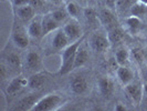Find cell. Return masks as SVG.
I'll return each mask as SVG.
<instances>
[{
  "mask_svg": "<svg viewBox=\"0 0 147 111\" xmlns=\"http://www.w3.org/2000/svg\"><path fill=\"white\" fill-rule=\"evenodd\" d=\"M137 0H117L115 9L121 14H126L131 11V8Z\"/></svg>",
  "mask_w": 147,
  "mask_h": 111,
  "instance_id": "27",
  "label": "cell"
},
{
  "mask_svg": "<svg viewBox=\"0 0 147 111\" xmlns=\"http://www.w3.org/2000/svg\"><path fill=\"white\" fill-rule=\"evenodd\" d=\"M71 44L69 38L66 36L63 29H58L54 31V35L51 39V47L55 51H60L66 48L69 44Z\"/></svg>",
  "mask_w": 147,
  "mask_h": 111,
  "instance_id": "10",
  "label": "cell"
},
{
  "mask_svg": "<svg viewBox=\"0 0 147 111\" xmlns=\"http://www.w3.org/2000/svg\"><path fill=\"white\" fill-rule=\"evenodd\" d=\"M31 0H13L12 1V5L15 8L22 7V6H26V5H30Z\"/></svg>",
  "mask_w": 147,
  "mask_h": 111,
  "instance_id": "30",
  "label": "cell"
},
{
  "mask_svg": "<svg viewBox=\"0 0 147 111\" xmlns=\"http://www.w3.org/2000/svg\"><path fill=\"white\" fill-rule=\"evenodd\" d=\"M50 14L59 23H62V22L65 21L67 16H69V14L66 12V10H62V9H55V10L51 11Z\"/></svg>",
  "mask_w": 147,
  "mask_h": 111,
  "instance_id": "28",
  "label": "cell"
},
{
  "mask_svg": "<svg viewBox=\"0 0 147 111\" xmlns=\"http://www.w3.org/2000/svg\"><path fill=\"white\" fill-rule=\"evenodd\" d=\"M63 30L66 33L70 42H74V41L81 39L82 37H84L83 32H82L81 25L75 18H71L69 21H66L65 25L63 26Z\"/></svg>",
  "mask_w": 147,
  "mask_h": 111,
  "instance_id": "6",
  "label": "cell"
},
{
  "mask_svg": "<svg viewBox=\"0 0 147 111\" xmlns=\"http://www.w3.org/2000/svg\"><path fill=\"white\" fill-rule=\"evenodd\" d=\"M40 98H38L37 95H29V96H26L24 98H22L21 100L18 102L17 104V110H30L33 108V106L36 104L38 100Z\"/></svg>",
  "mask_w": 147,
  "mask_h": 111,
  "instance_id": "22",
  "label": "cell"
},
{
  "mask_svg": "<svg viewBox=\"0 0 147 111\" xmlns=\"http://www.w3.org/2000/svg\"><path fill=\"white\" fill-rule=\"evenodd\" d=\"M143 92H144V96L147 97V83H143Z\"/></svg>",
  "mask_w": 147,
  "mask_h": 111,
  "instance_id": "35",
  "label": "cell"
},
{
  "mask_svg": "<svg viewBox=\"0 0 147 111\" xmlns=\"http://www.w3.org/2000/svg\"><path fill=\"white\" fill-rule=\"evenodd\" d=\"M140 1H142V2H144L145 5H147V0H140Z\"/></svg>",
  "mask_w": 147,
  "mask_h": 111,
  "instance_id": "37",
  "label": "cell"
},
{
  "mask_svg": "<svg viewBox=\"0 0 147 111\" xmlns=\"http://www.w3.org/2000/svg\"><path fill=\"white\" fill-rule=\"evenodd\" d=\"M125 25L132 35H137L142 29V19L136 16H128L125 19Z\"/></svg>",
  "mask_w": 147,
  "mask_h": 111,
  "instance_id": "20",
  "label": "cell"
},
{
  "mask_svg": "<svg viewBox=\"0 0 147 111\" xmlns=\"http://www.w3.org/2000/svg\"><path fill=\"white\" fill-rule=\"evenodd\" d=\"M27 87H28V78L23 77L22 74H19L10 80V82L8 83L6 91L9 96H15Z\"/></svg>",
  "mask_w": 147,
  "mask_h": 111,
  "instance_id": "9",
  "label": "cell"
},
{
  "mask_svg": "<svg viewBox=\"0 0 147 111\" xmlns=\"http://www.w3.org/2000/svg\"><path fill=\"white\" fill-rule=\"evenodd\" d=\"M116 77H117L118 81L123 86H126L134 81V72L127 66H118L116 69Z\"/></svg>",
  "mask_w": 147,
  "mask_h": 111,
  "instance_id": "14",
  "label": "cell"
},
{
  "mask_svg": "<svg viewBox=\"0 0 147 111\" xmlns=\"http://www.w3.org/2000/svg\"><path fill=\"white\" fill-rule=\"evenodd\" d=\"M44 83H45V74L40 71L32 74L28 78V87L33 91H38L43 88Z\"/></svg>",
  "mask_w": 147,
  "mask_h": 111,
  "instance_id": "17",
  "label": "cell"
},
{
  "mask_svg": "<svg viewBox=\"0 0 147 111\" xmlns=\"http://www.w3.org/2000/svg\"><path fill=\"white\" fill-rule=\"evenodd\" d=\"M129 15L136 16L138 18H142L144 16H147V5H145L144 2H142L140 0H137L133 7L131 8V11H129Z\"/></svg>",
  "mask_w": 147,
  "mask_h": 111,
  "instance_id": "25",
  "label": "cell"
},
{
  "mask_svg": "<svg viewBox=\"0 0 147 111\" xmlns=\"http://www.w3.org/2000/svg\"><path fill=\"white\" fill-rule=\"evenodd\" d=\"M2 61L7 65V67L10 70L17 71V70H20V69H21L22 61H21V59H20V56L17 54L16 52H10V53H8Z\"/></svg>",
  "mask_w": 147,
  "mask_h": 111,
  "instance_id": "19",
  "label": "cell"
},
{
  "mask_svg": "<svg viewBox=\"0 0 147 111\" xmlns=\"http://www.w3.org/2000/svg\"><path fill=\"white\" fill-rule=\"evenodd\" d=\"M60 23L53 17L51 14H47L42 17V37L54 32L55 30L59 29Z\"/></svg>",
  "mask_w": 147,
  "mask_h": 111,
  "instance_id": "13",
  "label": "cell"
},
{
  "mask_svg": "<svg viewBox=\"0 0 147 111\" xmlns=\"http://www.w3.org/2000/svg\"><path fill=\"white\" fill-rule=\"evenodd\" d=\"M129 59H131V51L126 47H122L116 50L115 62L117 63V66H127L129 63Z\"/></svg>",
  "mask_w": 147,
  "mask_h": 111,
  "instance_id": "23",
  "label": "cell"
},
{
  "mask_svg": "<svg viewBox=\"0 0 147 111\" xmlns=\"http://www.w3.org/2000/svg\"><path fill=\"white\" fill-rule=\"evenodd\" d=\"M124 91H125V93L127 95V97H128L136 106L142 102V99H143V96H144V92H143V84H142V83L132 81L131 83L124 86Z\"/></svg>",
  "mask_w": 147,
  "mask_h": 111,
  "instance_id": "7",
  "label": "cell"
},
{
  "mask_svg": "<svg viewBox=\"0 0 147 111\" xmlns=\"http://www.w3.org/2000/svg\"><path fill=\"white\" fill-rule=\"evenodd\" d=\"M74 1H76V2H80V3H82V2H84L85 0H74Z\"/></svg>",
  "mask_w": 147,
  "mask_h": 111,
  "instance_id": "36",
  "label": "cell"
},
{
  "mask_svg": "<svg viewBox=\"0 0 147 111\" xmlns=\"http://www.w3.org/2000/svg\"><path fill=\"white\" fill-rule=\"evenodd\" d=\"M65 10L71 18H75V19L79 18L80 12H81V9H80V6H79V2H76V1H74V0H70V1L66 2Z\"/></svg>",
  "mask_w": 147,
  "mask_h": 111,
  "instance_id": "26",
  "label": "cell"
},
{
  "mask_svg": "<svg viewBox=\"0 0 147 111\" xmlns=\"http://www.w3.org/2000/svg\"><path fill=\"white\" fill-rule=\"evenodd\" d=\"M90 47L96 53H104L109 50L111 46L110 39L107 37V33H104L102 31H95L90 37Z\"/></svg>",
  "mask_w": 147,
  "mask_h": 111,
  "instance_id": "3",
  "label": "cell"
},
{
  "mask_svg": "<svg viewBox=\"0 0 147 111\" xmlns=\"http://www.w3.org/2000/svg\"><path fill=\"white\" fill-rule=\"evenodd\" d=\"M83 16H84L86 22H88L91 27H96L98 23H101V22H100V19H98L97 11H96L95 9H93V8H91V7L85 8V9L83 10Z\"/></svg>",
  "mask_w": 147,
  "mask_h": 111,
  "instance_id": "24",
  "label": "cell"
},
{
  "mask_svg": "<svg viewBox=\"0 0 147 111\" xmlns=\"http://www.w3.org/2000/svg\"><path fill=\"white\" fill-rule=\"evenodd\" d=\"M24 66L31 74L40 72L43 69V60L41 58L40 53L34 50H30L27 52L24 57Z\"/></svg>",
  "mask_w": 147,
  "mask_h": 111,
  "instance_id": "4",
  "label": "cell"
},
{
  "mask_svg": "<svg viewBox=\"0 0 147 111\" xmlns=\"http://www.w3.org/2000/svg\"><path fill=\"white\" fill-rule=\"evenodd\" d=\"M131 56H132L134 60L138 63H142L145 60V54H144V50L140 48H134L131 51Z\"/></svg>",
  "mask_w": 147,
  "mask_h": 111,
  "instance_id": "29",
  "label": "cell"
},
{
  "mask_svg": "<svg viewBox=\"0 0 147 111\" xmlns=\"http://www.w3.org/2000/svg\"><path fill=\"white\" fill-rule=\"evenodd\" d=\"M29 35L28 30H26L20 25H15L12 29V42L19 49H26L29 46Z\"/></svg>",
  "mask_w": 147,
  "mask_h": 111,
  "instance_id": "5",
  "label": "cell"
},
{
  "mask_svg": "<svg viewBox=\"0 0 147 111\" xmlns=\"http://www.w3.org/2000/svg\"><path fill=\"white\" fill-rule=\"evenodd\" d=\"M83 41H84V37H82L81 39H79L74 42H71L66 48L62 50L61 56H60V58H61V63H60L59 68L60 74L64 76V74H70L73 70L75 54H76V51Z\"/></svg>",
  "mask_w": 147,
  "mask_h": 111,
  "instance_id": "1",
  "label": "cell"
},
{
  "mask_svg": "<svg viewBox=\"0 0 147 111\" xmlns=\"http://www.w3.org/2000/svg\"><path fill=\"white\" fill-rule=\"evenodd\" d=\"M47 1H49V2H51V3H54V5H60V3H62L64 0H47Z\"/></svg>",
  "mask_w": 147,
  "mask_h": 111,
  "instance_id": "34",
  "label": "cell"
},
{
  "mask_svg": "<svg viewBox=\"0 0 147 111\" xmlns=\"http://www.w3.org/2000/svg\"><path fill=\"white\" fill-rule=\"evenodd\" d=\"M70 89L74 95H78V96H82L86 93V91L88 90V82L86 78L82 76L73 77L72 80L70 81Z\"/></svg>",
  "mask_w": 147,
  "mask_h": 111,
  "instance_id": "11",
  "label": "cell"
},
{
  "mask_svg": "<svg viewBox=\"0 0 147 111\" xmlns=\"http://www.w3.org/2000/svg\"><path fill=\"white\" fill-rule=\"evenodd\" d=\"M107 37L110 39L111 44H118L125 37V31H124V29L122 27L115 26V27L111 28L110 30H107Z\"/></svg>",
  "mask_w": 147,
  "mask_h": 111,
  "instance_id": "21",
  "label": "cell"
},
{
  "mask_svg": "<svg viewBox=\"0 0 147 111\" xmlns=\"http://www.w3.org/2000/svg\"><path fill=\"white\" fill-rule=\"evenodd\" d=\"M97 86H98V90L101 92V95L106 98V99H110L111 97L114 95V91H115V84L113 80L111 79L110 77H101L98 79L97 82Z\"/></svg>",
  "mask_w": 147,
  "mask_h": 111,
  "instance_id": "12",
  "label": "cell"
},
{
  "mask_svg": "<svg viewBox=\"0 0 147 111\" xmlns=\"http://www.w3.org/2000/svg\"><path fill=\"white\" fill-rule=\"evenodd\" d=\"M16 15L21 21H31L36 17V8L31 5H26L16 8Z\"/></svg>",
  "mask_w": 147,
  "mask_h": 111,
  "instance_id": "15",
  "label": "cell"
},
{
  "mask_svg": "<svg viewBox=\"0 0 147 111\" xmlns=\"http://www.w3.org/2000/svg\"><path fill=\"white\" fill-rule=\"evenodd\" d=\"M97 15H98L101 25H103L105 28H107V30L117 26V18H116L115 14L113 12V9H110L107 7L101 8L97 11Z\"/></svg>",
  "mask_w": 147,
  "mask_h": 111,
  "instance_id": "8",
  "label": "cell"
},
{
  "mask_svg": "<svg viewBox=\"0 0 147 111\" xmlns=\"http://www.w3.org/2000/svg\"><path fill=\"white\" fill-rule=\"evenodd\" d=\"M114 110L115 111H125V110H127V108H126V106L124 104L117 102V104L114 106Z\"/></svg>",
  "mask_w": 147,
  "mask_h": 111,
  "instance_id": "32",
  "label": "cell"
},
{
  "mask_svg": "<svg viewBox=\"0 0 147 111\" xmlns=\"http://www.w3.org/2000/svg\"><path fill=\"white\" fill-rule=\"evenodd\" d=\"M104 1V6L107 8H110V9H115L116 7V1L117 0H103Z\"/></svg>",
  "mask_w": 147,
  "mask_h": 111,
  "instance_id": "31",
  "label": "cell"
},
{
  "mask_svg": "<svg viewBox=\"0 0 147 111\" xmlns=\"http://www.w3.org/2000/svg\"><path fill=\"white\" fill-rule=\"evenodd\" d=\"M82 44H83V42H82ZM88 59H90V54H88V47H85V46L81 44V46L79 47L78 51H76V54H75L73 70L84 67L86 63H88Z\"/></svg>",
  "mask_w": 147,
  "mask_h": 111,
  "instance_id": "16",
  "label": "cell"
},
{
  "mask_svg": "<svg viewBox=\"0 0 147 111\" xmlns=\"http://www.w3.org/2000/svg\"><path fill=\"white\" fill-rule=\"evenodd\" d=\"M30 5L33 6L34 8H40L42 6V0H31Z\"/></svg>",
  "mask_w": 147,
  "mask_h": 111,
  "instance_id": "33",
  "label": "cell"
},
{
  "mask_svg": "<svg viewBox=\"0 0 147 111\" xmlns=\"http://www.w3.org/2000/svg\"><path fill=\"white\" fill-rule=\"evenodd\" d=\"M27 30L30 38L38 39L42 37V18L34 17L31 21H29V26Z\"/></svg>",
  "mask_w": 147,
  "mask_h": 111,
  "instance_id": "18",
  "label": "cell"
},
{
  "mask_svg": "<svg viewBox=\"0 0 147 111\" xmlns=\"http://www.w3.org/2000/svg\"><path fill=\"white\" fill-rule=\"evenodd\" d=\"M65 99L64 97L59 95V93H49L45 95L44 97H41L38 100L36 104L33 106V108L31 111H53L58 110L61 108L63 104H65Z\"/></svg>",
  "mask_w": 147,
  "mask_h": 111,
  "instance_id": "2",
  "label": "cell"
}]
</instances>
